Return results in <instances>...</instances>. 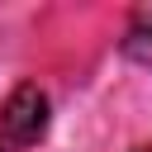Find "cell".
<instances>
[{"mask_svg":"<svg viewBox=\"0 0 152 152\" xmlns=\"http://www.w3.org/2000/svg\"><path fill=\"white\" fill-rule=\"evenodd\" d=\"M0 152H14V147H5V142H0Z\"/></svg>","mask_w":152,"mask_h":152,"instance_id":"277c9868","label":"cell"},{"mask_svg":"<svg viewBox=\"0 0 152 152\" xmlns=\"http://www.w3.org/2000/svg\"><path fill=\"white\" fill-rule=\"evenodd\" d=\"M48 114H52V104L33 81L14 86L5 109H0V142L5 147H38L48 133Z\"/></svg>","mask_w":152,"mask_h":152,"instance_id":"6da1fadb","label":"cell"},{"mask_svg":"<svg viewBox=\"0 0 152 152\" xmlns=\"http://www.w3.org/2000/svg\"><path fill=\"white\" fill-rule=\"evenodd\" d=\"M124 57L152 71V5H138L124 28Z\"/></svg>","mask_w":152,"mask_h":152,"instance_id":"7a4b0ae2","label":"cell"},{"mask_svg":"<svg viewBox=\"0 0 152 152\" xmlns=\"http://www.w3.org/2000/svg\"><path fill=\"white\" fill-rule=\"evenodd\" d=\"M133 152H152V142H142V147H133Z\"/></svg>","mask_w":152,"mask_h":152,"instance_id":"3957f363","label":"cell"}]
</instances>
